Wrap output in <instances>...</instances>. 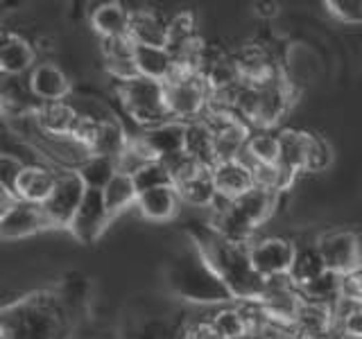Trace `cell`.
<instances>
[{"label":"cell","mask_w":362,"mask_h":339,"mask_svg":"<svg viewBox=\"0 0 362 339\" xmlns=\"http://www.w3.org/2000/svg\"><path fill=\"white\" fill-rule=\"evenodd\" d=\"M186 235L209 260L224 285L231 290L235 301L258 303L267 290V280L256 274V269L249 260L247 244H238L222 235L211 222H188Z\"/></svg>","instance_id":"obj_1"},{"label":"cell","mask_w":362,"mask_h":339,"mask_svg":"<svg viewBox=\"0 0 362 339\" xmlns=\"http://www.w3.org/2000/svg\"><path fill=\"white\" fill-rule=\"evenodd\" d=\"M73 308L52 290L32 292L3 308V339H71Z\"/></svg>","instance_id":"obj_2"},{"label":"cell","mask_w":362,"mask_h":339,"mask_svg":"<svg viewBox=\"0 0 362 339\" xmlns=\"http://www.w3.org/2000/svg\"><path fill=\"white\" fill-rule=\"evenodd\" d=\"M188 237V235H186ZM168 287L177 297L192 301V303H218L229 305L235 301L231 290L224 285V280L215 274V269L209 265V260L197 249V244L190 240L175 254L165 269Z\"/></svg>","instance_id":"obj_3"},{"label":"cell","mask_w":362,"mask_h":339,"mask_svg":"<svg viewBox=\"0 0 362 339\" xmlns=\"http://www.w3.org/2000/svg\"><path fill=\"white\" fill-rule=\"evenodd\" d=\"M116 90L124 111L141 127L150 129L173 120L165 107V84L147 77H134L127 82H118Z\"/></svg>","instance_id":"obj_4"},{"label":"cell","mask_w":362,"mask_h":339,"mask_svg":"<svg viewBox=\"0 0 362 339\" xmlns=\"http://www.w3.org/2000/svg\"><path fill=\"white\" fill-rule=\"evenodd\" d=\"M211 105V90L202 73H177L165 82V107L177 122H197Z\"/></svg>","instance_id":"obj_5"},{"label":"cell","mask_w":362,"mask_h":339,"mask_svg":"<svg viewBox=\"0 0 362 339\" xmlns=\"http://www.w3.org/2000/svg\"><path fill=\"white\" fill-rule=\"evenodd\" d=\"M247 251L260 278L276 280L290 276L294 254H297V242L288 240V237L267 235V237H256V240L249 242Z\"/></svg>","instance_id":"obj_6"},{"label":"cell","mask_w":362,"mask_h":339,"mask_svg":"<svg viewBox=\"0 0 362 339\" xmlns=\"http://www.w3.org/2000/svg\"><path fill=\"white\" fill-rule=\"evenodd\" d=\"M84 195H86V186L75 170H71V172H59L50 199L43 203V210L50 218L54 229H68V226H71L77 208L82 206Z\"/></svg>","instance_id":"obj_7"},{"label":"cell","mask_w":362,"mask_h":339,"mask_svg":"<svg viewBox=\"0 0 362 339\" xmlns=\"http://www.w3.org/2000/svg\"><path fill=\"white\" fill-rule=\"evenodd\" d=\"M113 222V215L109 213L105 197L100 190H86L82 206L77 208L75 218L68 226V231L82 244H93L98 242L102 233L109 229V224Z\"/></svg>","instance_id":"obj_8"},{"label":"cell","mask_w":362,"mask_h":339,"mask_svg":"<svg viewBox=\"0 0 362 339\" xmlns=\"http://www.w3.org/2000/svg\"><path fill=\"white\" fill-rule=\"evenodd\" d=\"M281 156H279V190L281 195L294 184L299 172L308 170V131L301 129H281Z\"/></svg>","instance_id":"obj_9"},{"label":"cell","mask_w":362,"mask_h":339,"mask_svg":"<svg viewBox=\"0 0 362 339\" xmlns=\"http://www.w3.org/2000/svg\"><path fill=\"white\" fill-rule=\"evenodd\" d=\"M48 229H54L50 218L43 210V203L32 201H18L14 208L0 215V235L3 240H21V237H30L43 233Z\"/></svg>","instance_id":"obj_10"},{"label":"cell","mask_w":362,"mask_h":339,"mask_svg":"<svg viewBox=\"0 0 362 339\" xmlns=\"http://www.w3.org/2000/svg\"><path fill=\"white\" fill-rule=\"evenodd\" d=\"M320 256L328 271H333L337 276H344L349 271L358 269V254H356V231H326L317 235L315 240Z\"/></svg>","instance_id":"obj_11"},{"label":"cell","mask_w":362,"mask_h":339,"mask_svg":"<svg viewBox=\"0 0 362 339\" xmlns=\"http://www.w3.org/2000/svg\"><path fill=\"white\" fill-rule=\"evenodd\" d=\"M136 138L143 143V147L150 152L154 161H168V158L186 152L188 124L177 122V120H168L163 124H156V127L143 129Z\"/></svg>","instance_id":"obj_12"},{"label":"cell","mask_w":362,"mask_h":339,"mask_svg":"<svg viewBox=\"0 0 362 339\" xmlns=\"http://www.w3.org/2000/svg\"><path fill=\"white\" fill-rule=\"evenodd\" d=\"M290 107V88L281 77L258 86V105L252 129H267L272 131L279 124V120L286 116Z\"/></svg>","instance_id":"obj_13"},{"label":"cell","mask_w":362,"mask_h":339,"mask_svg":"<svg viewBox=\"0 0 362 339\" xmlns=\"http://www.w3.org/2000/svg\"><path fill=\"white\" fill-rule=\"evenodd\" d=\"M28 86H30V93L37 97L41 105H48V102H66V97L71 95V90H73L68 75L54 64H39L30 73Z\"/></svg>","instance_id":"obj_14"},{"label":"cell","mask_w":362,"mask_h":339,"mask_svg":"<svg viewBox=\"0 0 362 339\" xmlns=\"http://www.w3.org/2000/svg\"><path fill=\"white\" fill-rule=\"evenodd\" d=\"M202 77L211 90V97L226 95L243 84V73L240 66H238V59L226 54L206 56L202 64Z\"/></svg>","instance_id":"obj_15"},{"label":"cell","mask_w":362,"mask_h":339,"mask_svg":"<svg viewBox=\"0 0 362 339\" xmlns=\"http://www.w3.org/2000/svg\"><path fill=\"white\" fill-rule=\"evenodd\" d=\"M90 28L98 37L105 39H129L132 32V9L122 3H100L90 9Z\"/></svg>","instance_id":"obj_16"},{"label":"cell","mask_w":362,"mask_h":339,"mask_svg":"<svg viewBox=\"0 0 362 339\" xmlns=\"http://www.w3.org/2000/svg\"><path fill=\"white\" fill-rule=\"evenodd\" d=\"M213 179H215V188H218L220 201H238L256 186L254 172L240 161L213 165Z\"/></svg>","instance_id":"obj_17"},{"label":"cell","mask_w":362,"mask_h":339,"mask_svg":"<svg viewBox=\"0 0 362 339\" xmlns=\"http://www.w3.org/2000/svg\"><path fill=\"white\" fill-rule=\"evenodd\" d=\"M32 116L41 133L50 136V138H71L79 113L68 102H48V105H39L34 109Z\"/></svg>","instance_id":"obj_18"},{"label":"cell","mask_w":362,"mask_h":339,"mask_svg":"<svg viewBox=\"0 0 362 339\" xmlns=\"http://www.w3.org/2000/svg\"><path fill=\"white\" fill-rule=\"evenodd\" d=\"M134 59H136V68H139V75L154 79V82H170L177 73V61L175 56L170 54L168 48H156V45H139L136 43L134 48Z\"/></svg>","instance_id":"obj_19"},{"label":"cell","mask_w":362,"mask_h":339,"mask_svg":"<svg viewBox=\"0 0 362 339\" xmlns=\"http://www.w3.org/2000/svg\"><path fill=\"white\" fill-rule=\"evenodd\" d=\"M141 215L150 222H170L177 218L179 206H181V197L175 186H165V188H154L139 195L136 201Z\"/></svg>","instance_id":"obj_20"},{"label":"cell","mask_w":362,"mask_h":339,"mask_svg":"<svg viewBox=\"0 0 362 339\" xmlns=\"http://www.w3.org/2000/svg\"><path fill=\"white\" fill-rule=\"evenodd\" d=\"M136 43L132 39H105L102 41V56H105L107 73L116 77L118 82H127V79L141 77L139 68L134 59Z\"/></svg>","instance_id":"obj_21"},{"label":"cell","mask_w":362,"mask_h":339,"mask_svg":"<svg viewBox=\"0 0 362 339\" xmlns=\"http://www.w3.org/2000/svg\"><path fill=\"white\" fill-rule=\"evenodd\" d=\"M179 197L184 203H190V206H218L220 203V195L218 188H215V179H213V167L211 165H202L192 177H188L186 181H181L179 186H175Z\"/></svg>","instance_id":"obj_22"},{"label":"cell","mask_w":362,"mask_h":339,"mask_svg":"<svg viewBox=\"0 0 362 339\" xmlns=\"http://www.w3.org/2000/svg\"><path fill=\"white\" fill-rule=\"evenodd\" d=\"M209 326L218 333L220 339H247L254 333V319L238 305H220L218 310L211 312Z\"/></svg>","instance_id":"obj_23"},{"label":"cell","mask_w":362,"mask_h":339,"mask_svg":"<svg viewBox=\"0 0 362 339\" xmlns=\"http://www.w3.org/2000/svg\"><path fill=\"white\" fill-rule=\"evenodd\" d=\"M279 156H281L279 131L258 129V131H252V136H249V143L238 161L254 172L256 165H276Z\"/></svg>","instance_id":"obj_24"},{"label":"cell","mask_w":362,"mask_h":339,"mask_svg":"<svg viewBox=\"0 0 362 339\" xmlns=\"http://www.w3.org/2000/svg\"><path fill=\"white\" fill-rule=\"evenodd\" d=\"M57 177H59V172H50V170L39 165H25L16 186L18 199L32 203H45L57 186Z\"/></svg>","instance_id":"obj_25"},{"label":"cell","mask_w":362,"mask_h":339,"mask_svg":"<svg viewBox=\"0 0 362 339\" xmlns=\"http://www.w3.org/2000/svg\"><path fill=\"white\" fill-rule=\"evenodd\" d=\"M326 265L320 256V249L315 242H297V254H294V263L290 269V280L292 285L301 290L305 285H310L313 280L326 274Z\"/></svg>","instance_id":"obj_26"},{"label":"cell","mask_w":362,"mask_h":339,"mask_svg":"<svg viewBox=\"0 0 362 339\" xmlns=\"http://www.w3.org/2000/svg\"><path fill=\"white\" fill-rule=\"evenodd\" d=\"M34 54L32 45L18 37V34H5L3 43H0V68L5 75H23L28 71H34Z\"/></svg>","instance_id":"obj_27"},{"label":"cell","mask_w":362,"mask_h":339,"mask_svg":"<svg viewBox=\"0 0 362 339\" xmlns=\"http://www.w3.org/2000/svg\"><path fill=\"white\" fill-rule=\"evenodd\" d=\"M129 39L139 45H156V48H165L168 45V20H163L158 14L147 11V9L132 11Z\"/></svg>","instance_id":"obj_28"},{"label":"cell","mask_w":362,"mask_h":339,"mask_svg":"<svg viewBox=\"0 0 362 339\" xmlns=\"http://www.w3.org/2000/svg\"><path fill=\"white\" fill-rule=\"evenodd\" d=\"M132 136L124 133L122 124L113 118H102L98 124V131L88 145V156H109L118 158V154L127 147Z\"/></svg>","instance_id":"obj_29"},{"label":"cell","mask_w":362,"mask_h":339,"mask_svg":"<svg viewBox=\"0 0 362 339\" xmlns=\"http://www.w3.org/2000/svg\"><path fill=\"white\" fill-rule=\"evenodd\" d=\"M279 199H281V192L265 188V186H254L252 190L247 192V195H243L235 203L249 218V222H252L254 226H260V224L272 218V213H274Z\"/></svg>","instance_id":"obj_30"},{"label":"cell","mask_w":362,"mask_h":339,"mask_svg":"<svg viewBox=\"0 0 362 339\" xmlns=\"http://www.w3.org/2000/svg\"><path fill=\"white\" fill-rule=\"evenodd\" d=\"M75 172L84 181L86 190L102 192L107 188L109 181L118 174V165H116V158H109V156H86L84 161L77 165Z\"/></svg>","instance_id":"obj_31"},{"label":"cell","mask_w":362,"mask_h":339,"mask_svg":"<svg viewBox=\"0 0 362 339\" xmlns=\"http://www.w3.org/2000/svg\"><path fill=\"white\" fill-rule=\"evenodd\" d=\"M102 197H105L107 208L113 215V220H116L124 208L136 206V201H139V190H136V184L129 174L118 172L107 184V188L102 190Z\"/></svg>","instance_id":"obj_32"},{"label":"cell","mask_w":362,"mask_h":339,"mask_svg":"<svg viewBox=\"0 0 362 339\" xmlns=\"http://www.w3.org/2000/svg\"><path fill=\"white\" fill-rule=\"evenodd\" d=\"M132 179L136 184V190H139V195L141 192H147V190H154V188L175 186L173 174H170V170L165 167L163 161H150L147 165H143Z\"/></svg>","instance_id":"obj_33"},{"label":"cell","mask_w":362,"mask_h":339,"mask_svg":"<svg viewBox=\"0 0 362 339\" xmlns=\"http://www.w3.org/2000/svg\"><path fill=\"white\" fill-rule=\"evenodd\" d=\"M308 141H310V147H308V170L310 172H320V170H326L328 165L333 163V150L328 141L324 136L315 133V131H308Z\"/></svg>","instance_id":"obj_34"},{"label":"cell","mask_w":362,"mask_h":339,"mask_svg":"<svg viewBox=\"0 0 362 339\" xmlns=\"http://www.w3.org/2000/svg\"><path fill=\"white\" fill-rule=\"evenodd\" d=\"M324 7L339 23L362 25V0H328Z\"/></svg>","instance_id":"obj_35"},{"label":"cell","mask_w":362,"mask_h":339,"mask_svg":"<svg viewBox=\"0 0 362 339\" xmlns=\"http://www.w3.org/2000/svg\"><path fill=\"white\" fill-rule=\"evenodd\" d=\"M339 303L362 305V267L339 276Z\"/></svg>","instance_id":"obj_36"},{"label":"cell","mask_w":362,"mask_h":339,"mask_svg":"<svg viewBox=\"0 0 362 339\" xmlns=\"http://www.w3.org/2000/svg\"><path fill=\"white\" fill-rule=\"evenodd\" d=\"M23 170H25V163H23L21 158L11 156L9 152H5L3 156H0V188L16 195V186H18V179L23 174Z\"/></svg>","instance_id":"obj_37"},{"label":"cell","mask_w":362,"mask_h":339,"mask_svg":"<svg viewBox=\"0 0 362 339\" xmlns=\"http://www.w3.org/2000/svg\"><path fill=\"white\" fill-rule=\"evenodd\" d=\"M339 331L346 339H362V305H346L339 314Z\"/></svg>","instance_id":"obj_38"},{"label":"cell","mask_w":362,"mask_h":339,"mask_svg":"<svg viewBox=\"0 0 362 339\" xmlns=\"http://www.w3.org/2000/svg\"><path fill=\"white\" fill-rule=\"evenodd\" d=\"M186 339H220L218 333L213 331V328L209 326V321H204V323H197V326H192L190 331H188V337Z\"/></svg>","instance_id":"obj_39"},{"label":"cell","mask_w":362,"mask_h":339,"mask_svg":"<svg viewBox=\"0 0 362 339\" xmlns=\"http://www.w3.org/2000/svg\"><path fill=\"white\" fill-rule=\"evenodd\" d=\"M256 11H258V14H265V16H274L279 11V5L276 3H258Z\"/></svg>","instance_id":"obj_40"},{"label":"cell","mask_w":362,"mask_h":339,"mask_svg":"<svg viewBox=\"0 0 362 339\" xmlns=\"http://www.w3.org/2000/svg\"><path fill=\"white\" fill-rule=\"evenodd\" d=\"M356 254H358V267H362V229L356 231Z\"/></svg>","instance_id":"obj_41"}]
</instances>
